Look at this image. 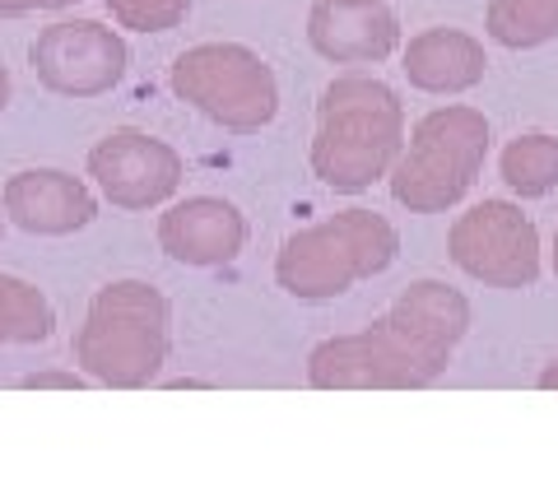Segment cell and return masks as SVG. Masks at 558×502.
<instances>
[{
	"label": "cell",
	"mask_w": 558,
	"mask_h": 502,
	"mask_svg": "<svg viewBox=\"0 0 558 502\" xmlns=\"http://www.w3.org/2000/svg\"><path fill=\"white\" fill-rule=\"evenodd\" d=\"M405 149V102L377 75H340L326 84L312 135V172L344 196L368 192Z\"/></svg>",
	"instance_id": "7a4b0ae2"
},
{
	"label": "cell",
	"mask_w": 558,
	"mask_h": 502,
	"mask_svg": "<svg viewBox=\"0 0 558 502\" xmlns=\"http://www.w3.org/2000/svg\"><path fill=\"white\" fill-rule=\"evenodd\" d=\"M108 10L131 33H168L186 20L191 0H108Z\"/></svg>",
	"instance_id": "e0dca14e"
},
{
	"label": "cell",
	"mask_w": 558,
	"mask_h": 502,
	"mask_svg": "<svg viewBox=\"0 0 558 502\" xmlns=\"http://www.w3.org/2000/svg\"><path fill=\"white\" fill-rule=\"evenodd\" d=\"M172 350V307L145 280H117L94 293L75 331V363L98 387L140 391L163 372Z\"/></svg>",
	"instance_id": "3957f363"
},
{
	"label": "cell",
	"mask_w": 558,
	"mask_h": 502,
	"mask_svg": "<svg viewBox=\"0 0 558 502\" xmlns=\"http://www.w3.org/2000/svg\"><path fill=\"white\" fill-rule=\"evenodd\" d=\"M400 233L377 210H340L312 229H299L275 256V284L303 303L340 298L359 280L391 270Z\"/></svg>",
	"instance_id": "277c9868"
},
{
	"label": "cell",
	"mask_w": 558,
	"mask_h": 502,
	"mask_svg": "<svg viewBox=\"0 0 558 502\" xmlns=\"http://www.w3.org/2000/svg\"><path fill=\"white\" fill-rule=\"evenodd\" d=\"M470 331V303L442 280H418L354 335H330L307 354L317 391H424L447 372Z\"/></svg>",
	"instance_id": "6da1fadb"
},
{
	"label": "cell",
	"mask_w": 558,
	"mask_h": 502,
	"mask_svg": "<svg viewBox=\"0 0 558 502\" xmlns=\"http://www.w3.org/2000/svg\"><path fill=\"white\" fill-rule=\"evenodd\" d=\"M539 387H545V391H558V358L545 363V372H539Z\"/></svg>",
	"instance_id": "ffe728a7"
},
{
	"label": "cell",
	"mask_w": 558,
	"mask_h": 502,
	"mask_svg": "<svg viewBox=\"0 0 558 502\" xmlns=\"http://www.w3.org/2000/svg\"><path fill=\"white\" fill-rule=\"evenodd\" d=\"M447 252L488 289H531L539 280V229L512 200H480L451 223Z\"/></svg>",
	"instance_id": "52a82bcc"
},
{
	"label": "cell",
	"mask_w": 558,
	"mask_h": 502,
	"mask_svg": "<svg viewBox=\"0 0 558 502\" xmlns=\"http://www.w3.org/2000/svg\"><path fill=\"white\" fill-rule=\"evenodd\" d=\"M28 65L47 94L61 98H102L112 94L131 65L126 38L94 20H61L43 28L28 47Z\"/></svg>",
	"instance_id": "ba28073f"
},
{
	"label": "cell",
	"mask_w": 558,
	"mask_h": 502,
	"mask_svg": "<svg viewBox=\"0 0 558 502\" xmlns=\"http://www.w3.org/2000/svg\"><path fill=\"white\" fill-rule=\"evenodd\" d=\"M5 215L33 237H70L98 219V200L80 177L57 168H28L5 182Z\"/></svg>",
	"instance_id": "8fae6325"
},
{
	"label": "cell",
	"mask_w": 558,
	"mask_h": 502,
	"mask_svg": "<svg viewBox=\"0 0 558 502\" xmlns=\"http://www.w3.org/2000/svg\"><path fill=\"white\" fill-rule=\"evenodd\" d=\"M554 274H558V233H554Z\"/></svg>",
	"instance_id": "603a6c76"
},
{
	"label": "cell",
	"mask_w": 558,
	"mask_h": 502,
	"mask_svg": "<svg viewBox=\"0 0 558 502\" xmlns=\"http://www.w3.org/2000/svg\"><path fill=\"white\" fill-rule=\"evenodd\" d=\"M10 89H14V84H10V71H5V65H0V112L10 108Z\"/></svg>",
	"instance_id": "44dd1931"
},
{
	"label": "cell",
	"mask_w": 558,
	"mask_h": 502,
	"mask_svg": "<svg viewBox=\"0 0 558 502\" xmlns=\"http://www.w3.org/2000/svg\"><path fill=\"white\" fill-rule=\"evenodd\" d=\"M488 154V121L484 112L451 102V108H433L414 126L410 145L400 149L391 163V196L405 205L410 215H442L461 205L465 192L475 186Z\"/></svg>",
	"instance_id": "5b68a950"
},
{
	"label": "cell",
	"mask_w": 558,
	"mask_h": 502,
	"mask_svg": "<svg viewBox=\"0 0 558 502\" xmlns=\"http://www.w3.org/2000/svg\"><path fill=\"white\" fill-rule=\"evenodd\" d=\"M80 0H0V14H33V10H65Z\"/></svg>",
	"instance_id": "ac0fdd59"
},
{
	"label": "cell",
	"mask_w": 558,
	"mask_h": 502,
	"mask_svg": "<svg viewBox=\"0 0 558 502\" xmlns=\"http://www.w3.org/2000/svg\"><path fill=\"white\" fill-rule=\"evenodd\" d=\"M336 5H381V0H336Z\"/></svg>",
	"instance_id": "7402d4cb"
},
{
	"label": "cell",
	"mask_w": 558,
	"mask_h": 502,
	"mask_svg": "<svg viewBox=\"0 0 558 502\" xmlns=\"http://www.w3.org/2000/svg\"><path fill=\"white\" fill-rule=\"evenodd\" d=\"M488 38L512 51H531L558 38V0H488Z\"/></svg>",
	"instance_id": "9a60e30c"
},
{
	"label": "cell",
	"mask_w": 558,
	"mask_h": 502,
	"mask_svg": "<svg viewBox=\"0 0 558 502\" xmlns=\"http://www.w3.org/2000/svg\"><path fill=\"white\" fill-rule=\"evenodd\" d=\"M24 387H84V377L80 372H33V377H24Z\"/></svg>",
	"instance_id": "d6986e66"
},
{
	"label": "cell",
	"mask_w": 558,
	"mask_h": 502,
	"mask_svg": "<svg viewBox=\"0 0 558 502\" xmlns=\"http://www.w3.org/2000/svg\"><path fill=\"white\" fill-rule=\"evenodd\" d=\"M307 42L322 61L336 65H373L400 47V20L381 5H336L317 0L307 14Z\"/></svg>",
	"instance_id": "7c38bea8"
},
{
	"label": "cell",
	"mask_w": 558,
	"mask_h": 502,
	"mask_svg": "<svg viewBox=\"0 0 558 502\" xmlns=\"http://www.w3.org/2000/svg\"><path fill=\"white\" fill-rule=\"evenodd\" d=\"M400 71L414 89L424 94H465L484 84V71H488V57H484V42L470 38L465 28H424L414 33L405 57H400Z\"/></svg>",
	"instance_id": "4fadbf2b"
},
{
	"label": "cell",
	"mask_w": 558,
	"mask_h": 502,
	"mask_svg": "<svg viewBox=\"0 0 558 502\" xmlns=\"http://www.w3.org/2000/svg\"><path fill=\"white\" fill-rule=\"evenodd\" d=\"M159 247L178 266H233L247 247V219H242L238 205L219 196H191L159 219Z\"/></svg>",
	"instance_id": "30bf717a"
},
{
	"label": "cell",
	"mask_w": 558,
	"mask_h": 502,
	"mask_svg": "<svg viewBox=\"0 0 558 502\" xmlns=\"http://www.w3.org/2000/svg\"><path fill=\"white\" fill-rule=\"evenodd\" d=\"M0 237H5V223H0Z\"/></svg>",
	"instance_id": "cb8c5ba5"
},
{
	"label": "cell",
	"mask_w": 558,
	"mask_h": 502,
	"mask_svg": "<svg viewBox=\"0 0 558 502\" xmlns=\"http://www.w3.org/2000/svg\"><path fill=\"white\" fill-rule=\"evenodd\" d=\"M89 177L117 210H154L178 196L182 154L149 131H112L89 149Z\"/></svg>",
	"instance_id": "9c48e42d"
},
{
	"label": "cell",
	"mask_w": 558,
	"mask_h": 502,
	"mask_svg": "<svg viewBox=\"0 0 558 502\" xmlns=\"http://www.w3.org/2000/svg\"><path fill=\"white\" fill-rule=\"evenodd\" d=\"M498 172L502 182H508V192L521 196V200H539L549 196L558 186V140L554 135H517L508 140L498 159Z\"/></svg>",
	"instance_id": "2e32d148"
},
{
	"label": "cell",
	"mask_w": 558,
	"mask_h": 502,
	"mask_svg": "<svg viewBox=\"0 0 558 502\" xmlns=\"http://www.w3.org/2000/svg\"><path fill=\"white\" fill-rule=\"evenodd\" d=\"M172 94L233 135L270 126L279 112L275 71L242 42H201L172 61Z\"/></svg>",
	"instance_id": "8992f818"
},
{
	"label": "cell",
	"mask_w": 558,
	"mask_h": 502,
	"mask_svg": "<svg viewBox=\"0 0 558 502\" xmlns=\"http://www.w3.org/2000/svg\"><path fill=\"white\" fill-rule=\"evenodd\" d=\"M57 331V307L38 284L0 274V350L5 344H47Z\"/></svg>",
	"instance_id": "5bb4252c"
}]
</instances>
